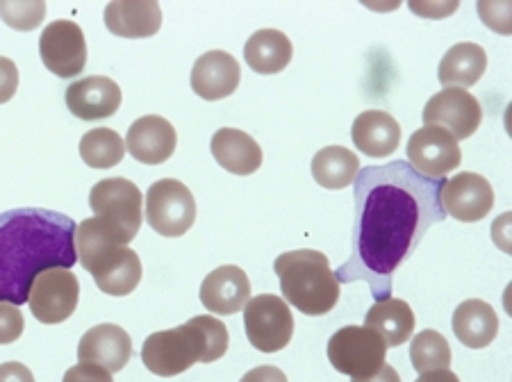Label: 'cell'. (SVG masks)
I'll list each match as a JSON object with an SVG mask.
<instances>
[{
  "instance_id": "1",
  "label": "cell",
  "mask_w": 512,
  "mask_h": 382,
  "mask_svg": "<svg viewBox=\"0 0 512 382\" xmlns=\"http://www.w3.org/2000/svg\"><path fill=\"white\" fill-rule=\"evenodd\" d=\"M447 178H426L408 162L365 166L353 180V255L335 271L337 282L367 280L381 301L390 298L396 269L431 226L447 219L440 194Z\"/></svg>"
},
{
  "instance_id": "2",
  "label": "cell",
  "mask_w": 512,
  "mask_h": 382,
  "mask_svg": "<svg viewBox=\"0 0 512 382\" xmlns=\"http://www.w3.org/2000/svg\"><path fill=\"white\" fill-rule=\"evenodd\" d=\"M76 223L44 207H19L0 214V303L21 307L30 287L48 269L78 262Z\"/></svg>"
},
{
  "instance_id": "3",
  "label": "cell",
  "mask_w": 512,
  "mask_h": 382,
  "mask_svg": "<svg viewBox=\"0 0 512 382\" xmlns=\"http://www.w3.org/2000/svg\"><path fill=\"white\" fill-rule=\"evenodd\" d=\"M228 351V328L212 314L189 319L185 326L153 332L142 346L146 369L162 378H173L196 362H217Z\"/></svg>"
},
{
  "instance_id": "4",
  "label": "cell",
  "mask_w": 512,
  "mask_h": 382,
  "mask_svg": "<svg viewBox=\"0 0 512 382\" xmlns=\"http://www.w3.org/2000/svg\"><path fill=\"white\" fill-rule=\"evenodd\" d=\"M76 253L103 294L128 296L142 282L139 255L94 217L76 228Z\"/></svg>"
},
{
  "instance_id": "5",
  "label": "cell",
  "mask_w": 512,
  "mask_h": 382,
  "mask_svg": "<svg viewBox=\"0 0 512 382\" xmlns=\"http://www.w3.org/2000/svg\"><path fill=\"white\" fill-rule=\"evenodd\" d=\"M274 271L285 303L308 317H324L340 301V282L324 253L310 248L283 253L276 257Z\"/></svg>"
},
{
  "instance_id": "6",
  "label": "cell",
  "mask_w": 512,
  "mask_h": 382,
  "mask_svg": "<svg viewBox=\"0 0 512 382\" xmlns=\"http://www.w3.org/2000/svg\"><path fill=\"white\" fill-rule=\"evenodd\" d=\"M94 219L130 244L144 221V196L135 182L126 178H105L89 194Z\"/></svg>"
},
{
  "instance_id": "7",
  "label": "cell",
  "mask_w": 512,
  "mask_h": 382,
  "mask_svg": "<svg viewBox=\"0 0 512 382\" xmlns=\"http://www.w3.org/2000/svg\"><path fill=\"white\" fill-rule=\"evenodd\" d=\"M326 353L335 371L351 378H371L385 364L387 344L374 330L344 326L328 339Z\"/></svg>"
},
{
  "instance_id": "8",
  "label": "cell",
  "mask_w": 512,
  "mask_h": 382,
  "mask_svg": "<svg viewBox=\"0 0 512 382\" xmlns=\"http://www.w3.org/2000/svg\"><path fill=\"white\" fill-rule=\"evenodd\" d=\"M146 221L162 237H183L196 221L192 191L180 180H158L146 194Z\"/></svg>"
},
{
  "instance_id": "9",
  "label": "cell",
  "mask_w": 512,
  "mask_h": 382,
  "mask_svg": "<svg viewBox=\"0 0 512 382\" xmlns=\"http://www.w3.org/2000/svg\"><path fill=\"white\" fill-rule=\"evenodd\" d=\"M244 328L253 348L262 353H278L292 342V310L285 298L260 294L244 305Z\"/></svg>"
},
{
  "instance_id": "10",
  "label": "cell",
  "mask_w": 512,
  "mask_h": 382,
  "mask_svg": "<svg viewBox=\"0 0 512 382\" xmlns=\"http://www.w3.org/2000/svg\"><path fill=\"white\" fill-rule=\"evenodd\" d=\"M80 282L71 269H48L32 282L28 305L32 317L46 326L62 323L76 312Z\"/></svg>"
},
{
  "instance_id": "11",
  "label": "cell",
  "mask_w": 512,
  "mask_h": 382,
  "mask_svg": "<svg viewBox=\"0 0 512 382\" xmlns=\"http://www.w3.org/2000/svg\"><path fill=\"white\" fill-rule=\"evenodd\" d=\"M39 55L46 69L57 78H76L87 64L85 32L69 19L48 23L39 39Z\"/></svg>"
},
{
  "instance_id": "12",
  "label": "cell",
  "mask_w": 512,
  "mask_h": 382,
  "mask_svg": "<svg viewBox=\"0 0 512 382\" xmlns=\"http://www.w3.org/2000/svg\"><path fill=\"white\" fill-rule=\"evenodd\" d=\"M483 107L467 89L447 87L435 94L424 107V126L444 128L456 141L469 139L481 128Z\"/></svg>"
},
{
  "instance_id": "13",
  "label": "cell",
  "mask_w": 512,
  "mask_h": 382,
  "mask_svg": "<svg viewBox=\"0 0 512 382\" xmlns=\"http://www.w3.org/2000/svg\"><path fill=\"white\" fill-rule=\"evenodd\" d=\"M408 164L419 176L447 178L462 162V153L456 137L444 128L424 126L408 141Z\"/></svg>"
},
{
  "instance_id": "14",
  "label": "cell",
  "mask_w": 512,
  "mask_h": 382,
  "mask_svg": "<svg viewBox=\"0 0 512 382\" xmlns=\"http://www.w3.org/2000/svg\"><path fill=\"white\" fill-rule=\"evenodd\" d=\"M440 201L444 212L456 221L476 223L492 212L494 189L487 178L472 171H462L444 182Z\"/></svg>"
},
{
  "instance_id": "15",
  "label": "cell",
  "mask_w": 512,
  "mask_h": 382,
  "mask_svg": "<svg viewBox=\"0 0 512 382\" xmlns=\"http://www.w3.org/2000/svg\"><path fill=\"white\" fill-rule=\"evenodd\" d=\"M198 296L208 312L230 317V314L242 312L244 305L251 301V282L242 269L226 264L205 276Z\"/></svg>"
},
{
  "instance_id": "16",
  "label": "cell",
  "mask_w": 512,
  "mask_h": 382,
  "mask_svg": "<svg viewBox=\"0 0 512 382\" xmlns=\"http://www.w3.org/2000/svg\"><path fill=\"white\" fill-rule=\"evenodd\" d=\"M132 357V339L121 326L101 323L82 335L78 344V360L98 364L105 371L117 373L128 367Z\"/></svg>"
},
{
  "instance_id": "17",
  "label": "cell",
  "mask_w": 512,
  "mask_h": 382,
  "mask_svg": "<svg viewBox=\"0 0 512 382\" xmlns=\"http://www.w3.org/2000/svg\"><path fill=\"white\" fill-rule=\"evenodd\" d=\"M178 135L176 128L158 114L142 116L132 123L126 137V151L135 157L137 162L158 166L167 162L176 151Z\"/></svg>"
},
{
  "instance_id": "18",
  "label": "cell",
  "mask_w": 512,
  "mask_h": 382,
  "mask_svg": "<svg viewBox=\"0 0 512 382\" xmlns=\"http://www.w3.org/2000/svg\"><path fill=\"white\" fill-rule=\"evenodd\" d=\"M121 98V87L105 76L82 78L66 89V107L82 121H101L117 114Z\"/></svg>"
},
{
  "instance_id": "19",
  "label": "cell",
  "mask_w": 512,
  "mask_h": 382,
  "mask_svg": "<svg viewBox=\"0 0 512 382\" xmlns=\"http://www.w3.org/2000/svg\"><path fill=\"white\" fill-rule=\"evenodd\" d=\"M242 80V69L226 51H210L198 57L192 69V89L203 101H221L235 94Z\"/></svg>"
},
{
  "instance_id": "20",
  "label": "cell",
  "mask_w": 512,
  "mask_h": 382,
  "mask_svg": "<svg viewBox=\"0 0 512 382\" xmlns=\"http://www.w3.org/2000/svg\"><path fill=\"white\" fill-rule=\"evenodd\" d=\"M105 26L123 39H146L162 28V10L153 0H117L105 7Z\"/></svg>"
},
{
  "instance_id": "21",
  "label": "cell",
  "mask_w": 512,
  "mask_h": 382,
  "mask_svg": "<svg viewBox=\"0 0 512 382\" xmlns=\"http://www.w3.org/2000/svg\"><path fill=\"white\" fill-rule=\"evenodd\" d=\"M351 139L358 151L367 157H374V160H381V157H390L399 148L401 126L392 114L383 110H369L353 121Z\"/></svg>"
},
{
  "instance_id": "22",
  "label": "cell",
  "mask_w": 512,
  "mask_h": 382,
  "mask_svg": "<svg viewBox=\"0 0 512 382\" xmlns=\"http://www.w3.org/2000/svg\"><path fill=\"white\" fill-rule=\"evenodd\" d=\"M214 160L235 176H251L262 166V148L251 135L237 128H221L210 141Z\"/></svg>"
},
{
  "instance_id": "23",
  "label": "cell",
  "mask_w": 512,
  "mask_h": 382,
  "mask_svg": "<svg viewBox=\"0 0 512 382\" xmlns=\"http://www.w3.org/2000/svg\"><path fill=\"white\" fill-rule=\"evenodd\" d=\"M453 332H456L458 342L467 348H485L490 346L499 335V317L494 307L478 298L462 301L456 312H453Z\"/></svg>"
},
{
  "instance_id": "24",
  "label": "cell",
  "mask_w": 512,
  "mask_h": 382,
  "mask_svg": "<svg viewBox=\"0 0 512 382\" xmlns=\"http://www.w3.org/2000/svg\"><path fill=\"white\" fill-rule=\"evenodd\" d=\"M246 64L258 73V76H274V73L285 71L294 57L292 41L285 32L264 28L258 30L244 46Z\"/></svg>"
},
{
  "instance_id": "25",
  "label": "cell",
  "mask_w": 512,
  "mask_h": 382,
  "mask_svg": "<svg viewBox=\"0 0 512 382\" xmlns=\"http://www.w3.org/2000/svg\"><path fill=\"white\" fill-rule=\"evenodd\" d=\"M487 69V53L483 46L472 44V41H462L449 48L447 55L442 57L440 71H437V78L447 87H474L478 80L483 78Z\"/></svg>"
},
{
  "instance_id": "26",
  "label": "cell",
  "mask_w": 512,
  "mask_h": 382,
  "mask_svg": "<svg viewBox=\"0 0 512 382\" xmlns=\"http://www.w3.org/2000/svg\"><path fill=\"white\" fill-rule=\"evenodd\" d=\"M365 328L378 332L387 346L406 344L415 330L412 307L401 298H381L367 312Z\"/></svg>"
},
{
  "instance_id": "27",
  "label": "cell",
  "mask_w": 512,
  "mask_h": 382,
  "mask_svg": "<svg viewBox=\"0 0 512 382\" xmlns=\"http://www.w3.org/2000/svg\"><path fill=\"white\" fill-rule=\"evenodd\" d=\"M360 173L358 155L344 146H326L312 157V178L324 189H344L353 185Z\"/></svg>"
},
{
  "instance_id": "28",
  "label": "cell",
  "mask_w": 512,
  "mask_h": 382,
  "mask_svg": "<svg viewBox=\"0 0 512 382\" xmlns=\"http://www.w3.org/2000/svg\"><path fill=\"white\" fill-rule=\"evenodd\" d=\"M123 155H126V141L121 139L119 132L110 128L89 130L80 139V157L92 169H112V166H119Z\"/></svg>"
},
{
  "instance_id": "29",
  "label": "cell",
  "mask_w": 512,
  "mask_h": 382,
  "mask_svg": "<svg viewBox=\"0 0 512 382\" xmlns=\"http://www.w3.org/2000/svg\"><path fill=\"white\" fill-rule=\"evenodd\" d=\"M410 362L417 373L449 369L451 348L449 342L437 330H421L410 344Z\"/></svg>"
},
{
  "instance_id": "30",
  "label": "cell",
  "mask_w": 512,
  "mask_h": 382,
  "mask_svg": "<svg viewBox=\"0 0 512 382\" xmlns=\"http://www.w3.org/2000/svg\"><path fill=\"white\" fill-rule=\"evenodd\" d=\"M46 16V3H0V19H3L7 26L19 30V32H30L37 26H41Z\"/></svg>"
},
{
  "instance_id": "31",
  "label": "cell",
  "mask_w": 512,
  "mask_h": 382,
  "mask_svg": "<svg viewBox=\"0 0 512 382\" xmlns=\"http://www.w3.org/2000/svg\"><path fill=\"white\" fill-rule=\"evenodd\" d=\"M26 321H23L21 307L0 303V344H14L23 335Z\"/></svg>"
},
{
  "instance_id": "32",
  "label": "cell",
  "mask_w": 512,
  "mask_h": 382,
  "mask_svg": "<svg viewBox=\"0 0 512 382\" xmlns=\"http://www.w3.org/2000/svg\"><path fill=\"white\" fill-rule=\"evenodd\" d=\"M19 89V66L10 57L0 55V105L12 101Z\"/></svg>"
},
{
  "instance_id": "33",
  "label": "cell",
  "mask_w": 512,
  "mask_h": 382,
  "mask_svg": "<svg viewBox=\"0 0 512 382\" xmlns=\"http://www.w3.org/2000/svg\"><path fill=\"white\" fill-rule=\"evenodd\" d=\"M62 382H114L112 373L105 371L98 364H85L80 362L64 373Z\"/></svg>"
},
{
  "instance_id": "34",
  "label": "cell",
  "mask_w": 512,
  "mask_h": 382,
  "mask_svg": "<svg viewBox=\"0 0 512 382\" xmlns=\"http://www.w3.org/2000/svg\"><path fill=\"white\" fill-rule=\"evenodd\" d=\"M0 382H35L32 371L21 362L0 364Z\"/></svg>"
},
{
  "instance_id": "35",
  "label": "cell",
  "mask_w": 512,
  "mask_h": 382,
  "mask_svg": "<svg viewBox=\"0 0 512 382\" xmlns=\"http://www.w3.org/2000/svg\"><path fill=\"white\" fill-rule=\"evenodd\" d=\"M239 382H287V376L278 367L262 364V367L251 369Z\"/></svg>"
},
{
  "instance_id": "36",
  "label": "cell",
  "mask_w": 512,
  "mask_h": 382,
  "mask_svg": "<svg viewBox=\"0 0 512 382\" xmlns=\"http://www.w3.org/2000/svg\"><path fill=\"white\" fill-rule=\"evenodd\" d=\"M410 10L421 16H428V19H437V16H447L453 10H458V3H447V5H431V3H410Z\"/></svg>"
},
{
  "instance_id": "37",
  "label": "cell",
  "mask_w": 512,
  "mask_h": 382,
  "mask_svg": "<svg viewBox=\"0 0 512 382\" xmlns=\"http://www.w3.org/2000/svg\"><path fill=\"white\" fill-rule=\"evenodd\" d=\"M351 382H401V376L396 373L394 367H390V364H383L381 371L376 373V376L371 378H353Z\"/></svg>"
},
{
  "instance_id": "38",
  "label": "cell",
  "mask_w": 512,
  "mask_h": 382,
  "mask_svg": "<svg viewBox=\"0 0 512 382\" xmlns=\"http://www.w3.org/2000/svg\"><path fill=\"white\" fill-rule=\"evenodd\" d=\"M415 382H460V378L449 369H437V371L421 373Z\"/></svg>"
}]
</instances>
